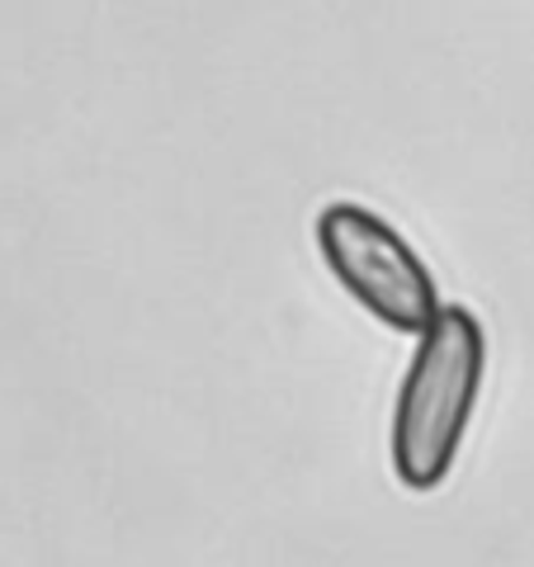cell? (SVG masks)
<instances>
[{"label": "cell", "mask_w": 534, "mask_h": 567, "mask_svg": "<svg viewBox=\"0 0 534 567\" xmlns=\"http://www.w3.org/2000/svg\"><path fill=\"white\" fill-rule=\"evenodd\" d=\"M487 374V336L469 308H440L421 336L417 360L407 364L402 393L393 406V473L402 487L431 492L454 468L464 445L477 388Z\"/></svg>", "instance_id": "cell-1"}, {"label": "cell", "mask_w": 534, "mask_h": 567, "mask_svg": "<svg viewBox=\"0 0 534 567\" xmlns=\"http://www.w3.org/2000/svg\"><path fill=\"white\" fill-rule=\"evenodd\" d=\"M317 246L346 293L402 336H425L440 317V293L425 260L379 213L364 204H327L317 218Z\"/></svg>", "instance_id": "cell-2"}]
</instances>
